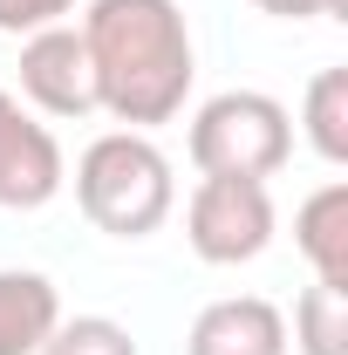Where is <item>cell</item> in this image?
<instances>
[{"label": "cell", "instance_id": "1", "mask_svg": "<svg viewBox=\"0 0 348 355\" xmlns=\"http://www.w3.org/2000/svg\"><path fill=\"white\" fill-rule=\"evenodd\" d=\"M82 48L96 69V110H110L123 130L150 137L184 110L198 55L177 0H89Z\"/></svg>", "mask_w": 348, "mask_h": 355}, {"label": "cell", "instance_id": "2", "mask_svg": "<svg viewBox=\"0 0 348 355\" xmlns=\"http://www.w3.org/2000/svg\"><path fill=\"white\" fill-rule=\"evenodd\" d=\"M76 205L110 239H150L177 205L171 157L143 130H110L76 157Z\"/></svg>", "mask_w": 348, "mask_h": 355}, {"label": "cell", "instance_id": "3", "mask_svg": "<svg viewBox=\"0 0 348 355\" xmlns=\"http://www.w3.org/2000/svg\"><path fill=\"white\" fill-rule=\"evenodd\" d=\"M191 164L205 178H273L294 157V116L266 89H225L191 116Z\"/></svg>", "mask_w": 348, "mask_h": 355}, {"label": "cell", "instance_id": "4", "mask_svg": "<svg viewBox=\"0 0 348 355\" xmlns=\"http://www.w3.org/2000/svg\"><path fill=\"white\" fill-rule=\"evenodd\" d=\"M184 239L205 266H246L273 246V191L260 178H198L184 205Z\"/></svg>", "mask_w": 348, "mask_h": 355}, {"label": "cell", "instance_id": "5", "mask_svg": "<svg viewBox=\"0 0 348 355\" xmlns=\"http://www.w3.org/2000/svg\"><path fill=\"white\" fill-rule=\"evenodd\" d=\"M62 144L48 123H35L7 89H0V205L7 212H42L48 198L62 191Z\"/></svg>", "mask_w": 348, "mask_h": 355}, {"label": "cell", "instance_id": "6", "mask_svg": "<svg viewBox=\"0 0 348 355\" xmlns=\"http://www.w3.org/2000/svg\"><path fill=\"white\" fill-rule=\"evenodd\" d=\"M21 96L42 116H89L96 110V69H89L82 28H42L21 42Z\"/></svg>", "mask_w": 348, "mask_h": 355}, {"label": "cell", "instance_id": "7", "mask_svg": "<svg viewBox=\"0 0 348 355\" xmlns=\"http://www.w3.org/2000/svg\"><path fill=\"white\" fill-rule=\"evenodd\" d=\"M184 355H287V314L260 294H225L198 308Z\"/></svg>", "mask_w": 348, "mask_h": 355}, {"label": "cell", "instance_id": "8", "mask_svg": "<svg viewBox=\"0 0 348 355\" xmlns=\"http://www.w3.org/2000/svg\"><path fill=\"white\" fill-rule=\"evenodd\" d=\"M55 321H62L55 280L28 266H0V355H42Z\"/></svg>", "mask_w": 348, "mask_h": 355}, {"label": "cell", "instance_id": "9", "mask_svg": "<svg viewBox=\"0 0 348 355\" xmlns=\"http://www.w3.org/2000/svg\"><path fill=\"white\" fill-rule=\"evenodd\" d=\"M294 246H301V260L314 266V280L348 287V184L342 178L321 184L301 212H294Z\"/></svg>", "mask_w": 348, "mask_h": 355}, {"label": "cell", "instance_id": "10", "mask_svg": "<svg viewBox=\"0 0 348 355\" xmlns=\"http://www.w3.org/2000/svg\"><path fill=\"white\" fill-rule=\"evenodd\" d=\"M301 123H307V144H314L321 164H348V69H321L307 83Z\"/></svg>", "mask_w": 348, "mask_h": 355}, {"label": "cell", "instance_id": "11", "mask_svg": "<svg viewBox=\"0 0 348 355\" xmlns=\"http://www.w3.org/2000/svg\"><path fill=\"white\" fill-rule=\"evenodd\" d=\"M294 349L301 355H348V287L314 280L294 301Z\"/></svg>", "mask_w": 348, "mask_h": 355}, {"label": "cell", "instance_id": "12", "mask_svg": "<svg viewBox=\"0 0 348 355\" xmlns=\"http://www.w3.org/2000/svg\"><path fill=\"white\" fill-rule=\"evenodd\" d=\"M42 355H137V342H130V328L110 321V314H76V321H55Z\"/></svg>", "mask_w": 348, "mask_h": 355}, {"label": "cell", "instance_id": "13", "mask_svg": "<svg viewBox=\"0 0 348 355\" xmlns=\"http://www.w3.org/2000/svg\"><path fill=\"white\" fill-rule=\"evenodd\" d=\"M76 0H0V35H42V28H62V14H69Z\"/></svg>", "mask_w": 348, "mask_h": 355}, {"label": "cell", "instance_id": "14", "mask_svg": "<svg viewBox=\"0 0 348 355\" xmlns=\"http://www.w3.org/2000/svg\"><path fill=\"white\" fill-rule=\"evenodd\" d=\"M273 21H348V0H253Z\"/></svg>", "mask_w": 348, "mask_h": 355}]
</instances>
